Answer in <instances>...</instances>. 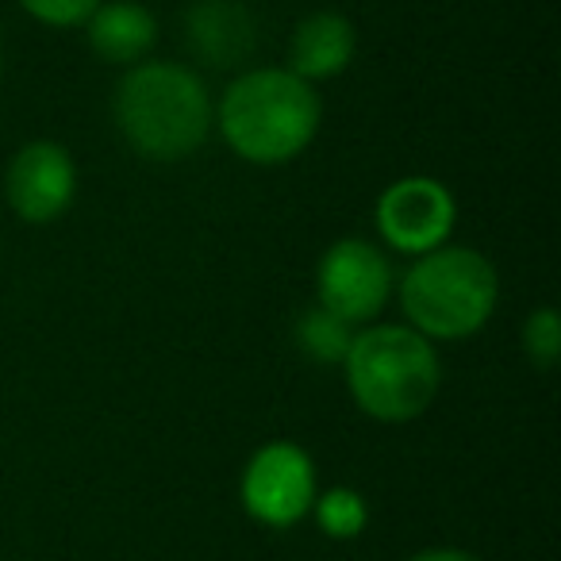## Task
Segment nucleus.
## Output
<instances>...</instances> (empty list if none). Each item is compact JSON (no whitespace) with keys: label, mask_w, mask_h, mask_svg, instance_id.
<instances>
[{"label":"nucleus","mask_w":561,"mask_h":561,"mask_svg":"<svg viewBox=\"0 0 561 561\" xmlns=\"http://www.w3.org/2000/svg\"><path fill=\"white\" fill-rule=\"evenodd\" d=\"M320 119L323 104L316 85L277 66L239 73L216 104L219 135L250 165H285L300 158L312 147Z\"/></svg>","instance_id":"1"},{"label":"nucleus","mask_w":561,"mask_h":561,"mask_svg":"<svg viewBox=\"0 0 561 561\" xmlns=\"http://www.w3.org/2000/svg\"><path fill=\"white\" fill-rule=\"evenodd\" d=\"M116 127L135 154L181 162L196 154L216 124V104L193 66L135 62L116 85Z\"/></svg>","instance_id":"2"},{"label":"nucleus","mask_w":561,"mask_h":561,"mask_svg":"<svg viewBox=\"0 0 561 561\" xmlns=\"http://www.w3.org/2000/svg\"><path fill=\"white\" fill-rule=\"evenodd\" d=\"M354 404L377 423H412L443 389L435 343L408 323H377L354 335L343 358Z\"/></svg>","instance_id":"3"},{"label":"nucleus","mask_w":561,"mask_h":561,"mask_svg":"<svg viewBox=\"0 0 561 561\" xmlns=\"http://www.w3.org/2000/svg\"><path fill=\"white\" fill-rule=\"evenodd\" d=\"M500 300V273L481 250L443 247L420 254L400 277V308L408 328L431 343H458L492 320Z\"/></svg>","instance_id":"4"},{"label":"nucleus","mask_w":561,"mask_h":561,"mask_svg":"<svg viewBox=\"0 0 561 561\" xmlns=\"http://www.w3.org/2000/svg\"><path fill=\"white\" fill-rule=\"evenodd\" d=\"M316 496H320V473H316L312 454L285 438L265 443L262 450L250 454L239 477L242 512L273 530H289L300 519H308Z\"/></svg>","instance_id":"5"},{"label":"nucleus","mask_w":561,"mask_h":561,"mask_svg":"<svg viewBox=\"0 0 561 561\" xmlns=\"http://www.w3.org/2000/svg\"><path fill=\"white\" fill-rule=\"evenodd\" d=\"M392 265L374 242L339 239L316 265V300L351 328L374 323L392 297Z\"/></svg>","instance_id":"6"},{"label":"nucleus","mask_w":561,"mask_h":561,"mask_svg":"<svg viewBox=\"0 0 561 561\" xmlns=\"http://www.w3.org/2000/svg\"><path fill=\"white\" fill-rule=\"evenodd\" d=\"M374 216L385 247L400 250L408 257H420L450 239L454 219H458V204H454V193L443 181L415 173V178L392 181L377 196Z\"/></svg>","instance_id":"7"},{"label":"nucleus","mask_w":561,"mask_h":561,"mask_svg":"<svg viewBox=\"0 0 561 561\" xmlns=\"http://www.w3.org/2000/svg\"><path fill=\"white\" fill-rule=\"evenodd\" d=\"M73 196H78V162L62 142L35 139L12 154L4 170V201L24 224H55L73 208Z\"/></svg>","instance_id":"8"},{"label":"nucleus","mask_w":561,"mask_h":561,"mask_svg":"<svg viewBox=\"0 0 561 561\" xmlns=\"http://www.w3.org/2000/svg\"><path fill=\"white\" fill-rule=\"evenodd\" d=\"M257 43V20L239 0H196L185 12V47L211 70H234Z\"/></svg>","instance_id":"9"},{"label":"nucleus","mask_w":561,"mask_h":561,"mask_svg":"<svg viewBox=\"0 0 561 561\" xmlns=\"http://www.w3.org/2000/svg\"><path fill=\"white\" fill-rule=\"evenodd\" d=\"M85 39L101 62L135 66L147 62L150 47L158 43V20L139 0H112V4L101 0L85 20Z\"/></svg>","instance_id":"10"},{"label":"nucleus","mask_w":561,"mask_h":561,"mask_svg":"<svg viewBox=\"0 0 561 561\" xmlns=\"http://www.w3.org/2000/svg\"><path fill=\"white\" fill-rule=\"evenodd\" d=\"M354 50H358V32L339 12H312L293 32V58L289 70L305 78L308 85L331 81L351 70Z\"/></svg>","instance_id":"11"},{"label":"nucleus","mask_w":561,"mask_h":561,"mask_svg":"<svg viewBox=\"0 0 561 561\" xmlns=\"http://www.w3.org/2000/svg\"><path fill=\"white\" fill-rule=\"evenodd\" d=\"M351 343H354V328L339 320V316H331L328 308H320V305L305 308V316L297 320L300 354L320 362V366H343Z\"/></svg>","instance_id":"12"},{"label":"nucleus","mask_w":561,"mask_h":561,"mask_svg":"<svg viewBox=\"0 0 561 561\" xmlns=\"http://www.w3.org/2000/svg\"><path fill=\"white\" fill-rule=\"evenodd\" d=\"M312 515L320 523V530L335 542H351L366 530L369 523V504L358 489H346V484H335V489L320 492L312 504Z\"/></svg>","instance_id":"13"},{"label":"nucleus","mask_w":561,"mask_h":561,"mask_svg":"<svg viewBox=\"0 0 561 561\" xmlns=\"http://www.w3.org/2000/svg\"><path fill=\"white\" fill-rule=\"evenodd\" d=\"M523 354L530 358V366L550 374L561 358V320L550 305L535 308V312L523 320Z\"/></svg>","instance_id":"14"},{"label":"nucleus","mask_w":561,"mask_h":561,"mask_svg":"<svg viewBox=\"0 0 561 561\" xmlns=\"http://www.w3.org/2000/svg\"><path fill=\"white\" fill-rule=\"evenodd\" d=\"M101 0H20V9L47 27H85Z\"/></svg>","instance_id":"15"},{"label":"nucleus","mask_w":561,"mask_h":561,"mask_svg":"<svg viewBox=\"0 0 561 561\" xmlns=\"http://www.w3.org/2000/svg\"><path fill=\"white\" fill-rule=\"evenodd\" d=\"M408 561H481V558L469 550H458V546H431V550L412 553Z\"/></svg>","instance_id":"16"},{"label":"nucleus","mask_w":561,"mask_h":561,"mask_svg":"<svg viewBox=\"0 0 561 561\" xmlns=\"http://www.w3.org/2000/svg\"><path fill=\"white\" fill-rule=\"evenodd\" d=\"M0 81H4V50H0Z\"/></svg>","instance_id":"17"}]
</instances>
